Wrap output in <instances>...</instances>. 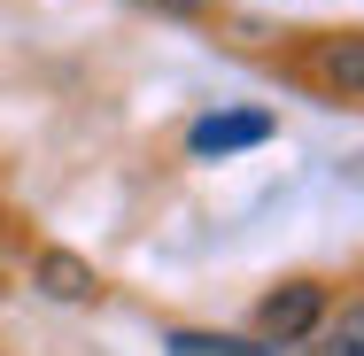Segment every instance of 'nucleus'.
<instances>
[{
    "instance_id": "1",
    "label": "nucleus",
    "mask_w": 364,
    "mask_h": 356,
    "mask_svg": "<svg viewBox=\"0 0 364 356\" xmlns=\"http://www.w3.org/2000/svg\"><path fill=\"white\" fill-rule=\"evenodd\" d=\"M318 318H326V294H318L310 279H287L279 294H264V302H256V341H264V349L310 341V333H318Z\"/></svg>"
},
{
    "instance_id": "2",
    "label": "nucleus",
    "mask_w": 364,
    "mask_h": 356,
    "mask_svg": "<svg viewBox=\"0 0 364 356\" xmlns=\"http://www.w3.org/2000/svg\"><path fill=\"white\" fill-rule=\"evenodd\" d=\"M256 140H272V117H264V109H218V117H202V124L186 132V147H194L202 163H218L232 147H256Z\"/></svg>"
},
{
    "instance_id": "3",
    "label": "nucleus",
    "mask_w": 364,
    "mask_h": 356,
    "mask_svg": "<svg viewBox=\"0 0 364 356\" xmlns=\"http://www.w3.org/2000/svg\"><path fill=\"white\" fill-rule=\"evenodd\" d=\"M39 286H47L55 302H85V294H93V271H85L77 256H63V248H47V256H39Z\"/></svg>"
},
{
    "instance_id": "4",
    "label": "nucleus",
    "mask_w": 364,
    "mask_h": 356,
    "mask_svg": "<svg viewBox=\"0 0 364 356\" xmlns=\"http://www.w3.org/2000/svg\"><path fill=\"white\" fill-rule=\"evenodd\" d=\"M318 70H326V85H349V93H364V39H333V47L318 55Z\"/></svg>"
},
{
    "instance_id": "5",
    "label": "nucleus",
    "mask_w": 364,
    "mask_h": 356,
    "mask_svg": "<svg viewBox=\"0 0 364 356\" xmlns=\"http://www.w3.org/2000/svg\"><path fill=\"white\" fill-rule=\"evenodd\" d=\"M171 356H272L264 341H225V333H171Z\"/></svg>"
},
{
    "instance_id": "6",
    "label": "nucleus",
    "mask_w": 364,
    "mask_h": 356,
    "mask_svg": "<svg viewBox=\"0 0 364 356\" xmlns=\"http://www.w3.org/2000/svg\"><path fill=\"white\" fill-rule=\"evenodd\" d=\"M341 356H364V310L349 318V325H341Z\"/></svg>"
},
{
    "instance_id": "7",
    "label": "nucleus",
    "mask_w": 364,
    "mask_h": 356,
    "mask_svg": "<svg viewBox=\"0 0 364 356\" xmlns=\"http://www.w3.org/2000/svg\"><path fill=\"white\" fill-rule=\"evenodd\" d=\"M140 8H163V16H194L202 0H140Z\"/></svg>"
}]
</instances>
